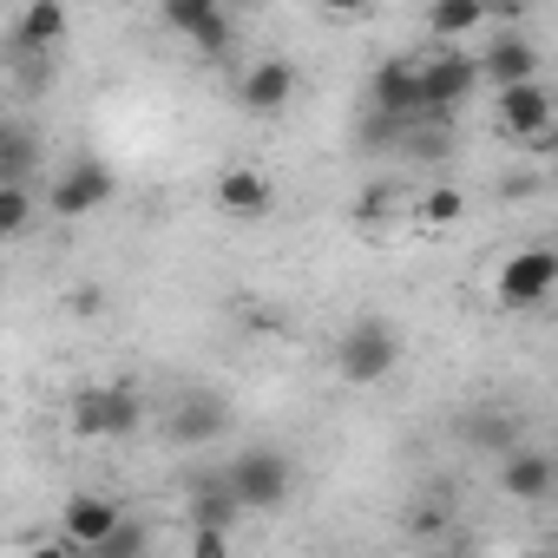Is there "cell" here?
Returning a JSON list of instances; mask_svg holds the SVG:
<instances>
[{
  "mask_svg": "<svg viewBox=\"0 0 558 558\" xmlns=\"http://www.w3.org/2000/svg\"><path fill=\"white\" fill-rule=\"evenodd\" d=\"M395 368H401V329H395L388 316H362V323L342 329V342H336V375H342L349 388H375V381H388Z\"/></svg>",
  "mask_w": 558,
  "mask_h": 558,
  "instance_id": "6da1fadb",
  "label": "cell"
},
{
  "mask_svg": "<svg viewBox=\"0 0 558 558\" xmlns=\"http://www.w3.org/2000/svg\"><path fill=\"white\" fill-rule=\"evenodd\" d=\"M73 434L80 440H125L145 427V395L132 381H99V388H80L73 395Z\"/></svg>",
  "mask_w": 558,
  "mask_h": 558,
  "instance_id": "7a4b0ae2",
  "label": "cell"
},
{
  "mask_svg": "<svg viewBox=\"0 0 558 558\" xmlns=\"http://www.w3.org/2000/svg\"><path fill=\"white\" fill-rule=\"evenodd\" d=\"M223 486H230V499H236L243 512H276V506L290 499V486H296V466L276 453V447H250V453L230 460Z\"/></svg>",
  "mask_w": 558,
  "mask_h": 558,
  "instance_id": "3957f363",
  "label": "cell"
},
{
  "mask_svg": "<svg viewBox=\"0 0 558 558\" xmlns=\"http://www.w3.org/2000/svg\"><path fill=\"white\" fill-rule=\"evenodd\" d=\"M414 86H421V119H453V112L473 99V86H486V80H480V60H473V53L440 47L434 60L414 66Z\"/></svg>",
  "mask_w": 558,
  "mask_h": 558,
  "instance_id": "277c9868",
  "label": "cell"
},
{
  "mask_svg": "<svg viewBox=\"0 0 558 558\" xmlns=\"http://www.w3.org/2000/svg\"><path fill=\"white\" fill-rule=\"evenodd\" d=\"M551 290H558V250H551V243H525L519 256H506V263H499L493 303H499V310H512V316H525V310H538Z\"/></svg>",
  "mask_w": 558,
  "mask_h": 558,
  "instance_id": "5b68a950",
  "label": "cell"
},
{
  "mask_svg": "<svg viewBox=\"0 0 558 558\" xmlns=\"http://www.w3.org/2000/svg\"><path fill=\"white\" fill-rule=\"evenodd\" d=\"M112 197H119V171H112L106 158H86V151H80V158L47 184V210H53V217H66V223H73V217H86V210H106Z\"/></svg>",
  "mask_w": 558,
  "mask_h": 558,
  "instance_id": "8992f818",
  "label": "cell"
},
{
  "mask_svg": "<svg viewBox=\"0 0 558 558\" xmlns=\"http://www.w3.org/2000/svg\"><path fill=\"white\" fill-rule=\"evenodd\" d=\"M296 93H303V73L290 66V60H256V66H243V80H236V106L250 112V119H276L283 106H296Z\"/></svg>",
  "mask_w": 558,
  "mask_h": 558,
  "instance_id": "52a82bcc",
  "label": "cell"
},
{
  "mask_svg": "<svg viewBox=\"0 0 558 558\" xmlns=\"http://www.w3.org/2000/svg\"><path fill=\"white\" fill-rule=\"evenodd\" d=\"M499 125L512 138H525L532 151H551V99L538 80H519V86H499Z\"/></svg>",
  "mask_w": 558,
  "mask_h": 558,
  "instance_id": "ba28073f",
  "label": "cell"
},
{
  "mask_svg": "<svg viewBox=\"0 0 558 558\" xmlns=\"http://www.w3.org/2000/svg\"><path fill=\"white\" fill-rule=\"evenodd\" d=\"M158 14H165L171 34H184L204 53H223L230 47V8H223V0H158Z\"/></svg>",
  "mask_w": 558,
  "mask_h": 558,
  "instance_id": "9c48e42d",
  "label": "cell"
},
{
  "mask_svg": "<svg viewBox=\"0 0 558 558\" xmlns=\"http://www.w3.org/2000/svg\"><path fill=\"white\" fill-rule=\"evenodd\" d=\"M499 486H506V499H525V506H545L551 493H558V466H551V453H538V447H506V466H499Z\"/></svg>",
  "mask_w": 558,
  "mask_h": 558,
  "instance_id": "30bf717a",
  "label": "cell"
},
{
  "mask_svg": "<svg viewBox=\"0 0 558 558\" xmlns=\"http://www.w3.org/2000/svg\"><path fill=\"white\" fill-rule=\"evenodd\" d=\"M125 519V506L119 499H106V493H73L66 506H60V532L80 545V551H99L106 545V532Z\"/></svg>",
  "mask_w": 558,
  "mask_h": 558,
  "instance_id": "8fae6325",
  "label": "cell"
},
{
  "mask_svg": "<svg viewBox=\"0 0 558 558\" xmlns=\"http://www.w3.org/2000/svg\"><path fill=\"white\" fill-rule=\"evenodd\" d=\"M480 80H486V86H519V80H538V47H532L519 27L493 34V47L480 53Z\"/></svg>",
  "mask_w": 558,
  "mask_h": 558,
  "instance_id": "7c38bea8",
  "label": "cell"
},
{
  "mask_svg": "<svg viewBox=\"0 0 558 558\" xmlns=\"http://www.w3.org/2000/svg\"><path fill=\"white\" fill-rule=\"evenodd\" d=\"M210 197H217L223 217H263V210L276 204V184H269L256 165H230V171H217Z\"/></svg>",
  "mask_w": 558,
  "mask_h": 558,
  "instance_id": "4fadbf2b",
  "label": "cell"
},
{
  "mask_svg": "<svg viewBox=\"0 0 558 558\" xmlns=\"http://www.w3.org/2000/svg\"><path fill=\"white\" fill-rule=\"evenodd\" d=\"M368 106L375 112H395V119H421V86H414V60H381L368 73Z\"/></svg>",
  "mask_w": 558,
  "mask_h": 558,
  "instance_id": "5bb4252c",
  "label": "cell"
},
{
  "mask_svg": "<svg viewBox=\"0 0 558 558\" xmlns=\"http://www.w3.org/2000/svg\"><path fill=\"white\" fill-rule=\"evenodd\" d=\"M223 427H230V408L217 395H184L171 408V440H184V447H210V440H223Z\"/></svg>",
  "mask_w": 558,
  "mask_h": 558,
  "instance_id": "9a60e30c",
  "label": "cell"
},
{
  "mask_svg": "<svg viewBox=\"0 0 558 558\" xmlns=\"http://www.w3.org/2000/svg\"><path fill=\"white\" fill-rule=\"evenodd\" d=\"M60 40H66V8H60V0H21L14 53H53Z\"/></svg>",
  "mask_w": 558,
  "mask_h": 558,
  "instance_id": "2e32d148",
  "label": "cell"
},
{
  "mask_svg": "<svg viewBox=\"0 0 558 558\" xmlns=\"http://www.w3.org/2000/svg\"><path fill=\"white\" fill-rule=\"evenodd\" d=\"M480 27H486V0H434L427 8L434 40H460V34H480Z\"/></svg>",
  "mask_w": 558,
  "mask_h": 558,
  "instance_id": "e0dca14e",
  "label": "cell"
},
{
  "mask_svg": "<svg viewBox=\"0 0 558 558\" xmlns=\"http://www.w3.org/2000/svg\"><path fill=\"white\" fill-rule=\"evenodd\" d=\"M230 519H243V506L230 499V486L223 480H197L191 486V525H230Z\"/></svg>",
  "mask_w": 558,
  "mask_h": 558,
  "instance_id": "ac0fdd59",
  "label": "cell"
},
{
  "mask_svg": "<svg viewBox=\"0 0 558 558\" xmlns=\"http://www.w3.org/2000/svg\"><path fill=\"white\" fill-rule=\"evenodd\" d=\"M34 223V184H8L0 178V236H21Z\"/></svg>",
  "mask_w": 558,
  "mask_h": 558,
  "instance_id": "d6986e66",
  "label": "cell"
},
{
  "mask_svg": "<svg viewBox=\"0 0 558 558\" xmlns=\"http://www.w3.org/2000/svg\"><path fill=\"white\" fill-rule=\"evenodd\" d=\"M460 217H466V197H460L453 184H440V191L421 197V223H427V230H453Z\"/></svg>",
  "mask_w": 558,
  "mask_h": 558,
  "instance_id": "ffe728a7",
  "label": "cell"
},
{
  "mask_svg": "<svg viewBox=\"0 0 558 558\" xmlns=\"http://www.w3.org/2000/svg\"><path fill=\"white\" fill-rule=\"evenodd\" d=\"M395 204H401V184H388V178H381V184H368V197H362V210H355V217H388Z\"/></svg>",
  "mask_w": 558,
  "mask_h": 558,
  "instance_id": "44dd1931",
  "label": "cell"
},
{
  "mask_svg": "<svg viewBox=\"0 0 558 558\" xmlns=\"http://www.w3.org/2000/svg\"><path fill=\"white\" fill-rule=\"evenodd\" d=\"M191 551H197V558L230 551V525H191Z\"/></svg>",
  "mask_w": 558,
  "mask_h": 558,
  "instance_id": "7402d4cb",
  "label": "cell"
},
{
  "mask_svg": "<svg viewBox=\"0 0 558 558\" xmlns=\"http://www.w3.org/2000/svg\"><path fill=\"white\" fill-rule=\"evenodd\" d=\"M525 8H532V0H486V21H506V27H519V21H525Z\"/></svg>",
  "mask_w": 558,
  "mask_h": 558,
  "instance_id": "603a6c76",
  "label": "cell"
},
{
  "mask_svg": "<svg viewBox=\"0 0 558 558\" xmlns=\"http://www.w3.org/2000/svg\"><path fill=\"white\" fill-rule=\"evenodd\" d=\"M66 310H73V316H99V310H106V290H93V283H86V290H73V303H66Z\"/></svg>",
  "mask_w": 558,
  "mask_h": 558,
  "instance_id": "cb8c5ba5",
  "label": "cell"
},
{
  "mask_svg": "<svg viewBox=\"0 0 558 558\" xmlns=\"http://www.w3.org/2000/svg\"><path fill=\"white\" fill-rule=\"evenodd\" d=\"M323 8H329V14H362L368 0H323Z\"/></svg>",
  "mask_w": 558,
  "mask_h": 558,
  "instance_id": "d4e9b609",
  "label": "cell"
},
{
  "mask_svg": "<svg viewBox=\"0 0 558 558\" xmlns=\"http://www.w3.org/2000/svg\"><path fill=\"white\" fill-rule=\"evenodd\" d=\"M8 138H14V125H8V119H0V165H8Z\"/></svg>",
  "mask_w": 558,
  "mask_h": 558,
  "instance_id": "484cf974",
  "label": "cell"
},
{
  "mask_svg": "<svg viewBox=\"0 0 558 558\" xmlns=\"http://www.w3.org/2000/svg\"><path fill=\"white\" fill-rule=\"evenodd\" d=\"M223 8H230V14H236V8H263V0H223Z\"/></svg>",
  "mask_w": 558,
  "mask_h": 558,
  "instance_id": "4316f807",
  "label": "cell"
},
{
  "mask_svg": "<svg viewBox=\"0 0 558 558\" xmlns=\"http://www.w3.org/2000/svg\"><path fill=\"white\" fill-rule=\"evenodd\" d=\"M0 119H8V93H0Z\"/></svg>",
  "mask_w": 558,
  "mask_h": 558,
  "instance_id": "83f0119b",
  "label": "cell"
}]
</instances>
